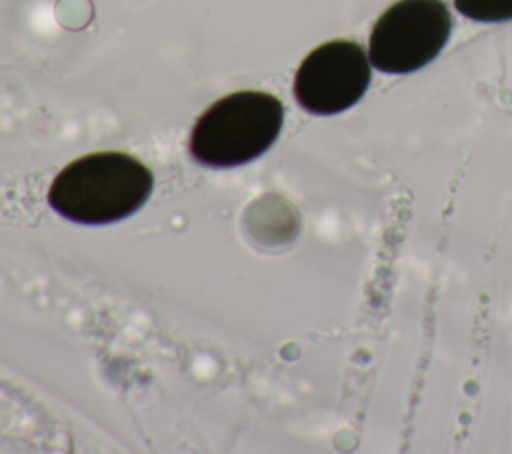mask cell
Masks as SVG:
<instances>
[{
  "label": "cell",
  "instance_id": "obj_2",
  "mask_svg": "<svg viewBox=\"0 0 512 454\" xmlns=\"http://www.w3.org/2000/svg\"><path fill=\"white\" fill-rule=\"evenodd\" d=\"M282 102L260 90H240L216 100L194 124L192 158L210 168L242 166L262 156L280 136Z\"/></svg>",
  "mask_w": 512,
  "mask_h": 454
},
{
  "label": "cell",
  "instance_id": "obj_5",
  "mask_svg": "<svg viewBox=\"0 0 512 454\" xmlns=\"http://www.w3.org/2000/svg\"><path fill=\"white\" fill-rule=\"evenodd\" d=\"M454 8L478 22L512 20V0H454Z\"/></svg>",
  "mask_w": 512,
  "mask_h": 454
},
{
  "label": "cell",
  "instance_id": "obj_3",
  "mask_svg": "<svg viewBox=\"0 0 512 454\" xmlns=\"http://www.w3.org/2000/svg\"><path fill=\"white\" fill-rule=\"evenodd\" d=\"M452 16L442 0H398L370 34V64L386 74H408L432 62L450 38Z\"/></svg>",
  "mask_w": 512,
  "mask_h": 454
},
{
  "label": "cell",
  "instance_id": "obj_1",
  "mask_svg": "<svg viewBox=\"0 0 512 454\" xmlns=\"http://www.w3.org/2000/svg\"><path fill=\"white\" fill-rule=\"evenodd\" d=\"M154 176L124 152H94L66 164L48 190L50 206L78 224H110L138 212L150 198Z\"/></svg>",
  "mask_w": 512,
  "mask_h": 454
},
{
  "label": "cell",
  "instance_id": "obj_4",
  "mask_svg": "<svg viewBox=\"0 0 512 454\" xmlns=\"http://www.w3.org/2000/svg\"><path fill=\"white\" fill-rule=\"evenodd\" d=\"M370 76V60L360 44L330 40L302 60L294 76V96L312 114H336L364 96Z\"/></svg>",
  "mask_w": 512,
  "mask_h": 454
}]
</instances>
